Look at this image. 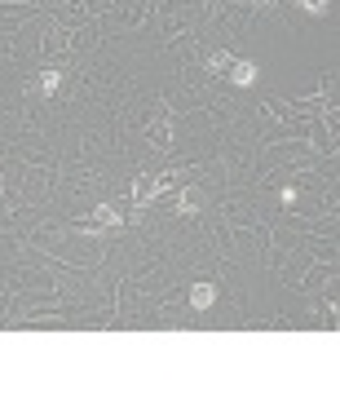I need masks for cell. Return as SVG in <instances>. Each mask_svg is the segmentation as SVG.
Here are the masks:
<instances>
[{"label": "cell", "instance_id": "8992f818", "mask_svg": "<svg viewBox=\"0 0 340 398\" xmlns=\"http://www.w3.org/2000/svg\"><path fill=\"white\" fill-rule=\"evenodd\" d=\"M230 62H235L230 54H208V71H212V76H226V71H230Z\"/></svg>", "mask_w": 340, "mask_h": 398}, {"label": "cell", "instance_id": "ba28073f", "mask_svg": "<svg viewBox=\"0 0 340 398\" xmlns=\"http://www.w3.org/2000/svg\"><path fill=\"white\" fill-rule=\"evenodd\" d=\"M252 5H261V9H265V5H274V0H252Z\"/></svg>", "mask_w": 340, "mask_h": 398}, {"label": "cell", "instance_id": "277c9868", "mask_svg": "<svg viewBox=\"0 0 340 398\" xmlns=\"http://www.w3.org/2000/svg\"><path fill=\"white\" fill-rule=\"evenodd\" d=\"M204 191H199V186H186L182 195H177V208H182V213H199V208H204Z\"/></svg>", "mask_w": 340, "mask_h": 398}, {"label": "cell", "instance_id": "7a4b0ae2", "mask_svg": "<svg viewBox=\"0 0 340 398\" xmlns=\"http://www.w3.org/2000/svg\"><path fill=\"white\" fill-rule=\"evenodd\" d=\"M226 80L230 85H239V89H248V85H257V62H230V71H226Z\"/></svg>", "mask_w": 340, "mask_h": 398}, {"label": "cell", "instance_id": "5b68a950", "mask_svg": "<svg viewBox=\"0 0 340 398\" xmlns=\"http://www.w3.org/2000/svg\"><path fill=\"white\" fill-rule=\"evenodd\" d=\"M58 85H62V71H58V67H49L45 76L36 80V93H45V98H49V93H58Z\"/></svg>", "mask_w": 340, "mask_h": 398}, {"label": "cell", "instance_id": "52a82bcc", "mask_svg": "<svg viewBox=\"0 0 340 398\" xmlns=\"http://www.w3.org/2000/svg\"><path fill=\"white\" fill-rule=\"evenodd\" d=\"M151 138H155L159 151H168V146H173V142H168V124H155V129H151Z\"/></svg>", "mask_w": 340, "mask_h": 398}, {"label": "cell", "instance_id": "3957f363", "mask_svg": "<svg viewBox=\"0 0 340 398\" xmlns=\"http://www.w3.org/2000/svg\"><path fill=\"white\" fill-rule=\"evenodd\" d=\"M212 301H217V284H195L190 288V306L195 310H212Z\"/></svg>", "mask_w": 340, "mask_h": 398}, {"label": "cell", "instance_id": "6da1fadb", "mask_svg": "<svg viewBox=\"0 0 340 398\" xmlns=\"http://www.w3.org/2000/svg\"><path fill=\"white\" fill-rule=\"evenodd\" d=\"M120 226H124V213H115L111 204H98V208H93V217L80 230H89V235H93V230H120Z\"/></svg>", "mask_w": 340, "mask_h": 398}]
</instances>
